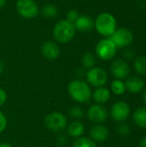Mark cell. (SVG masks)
Returning <instances> with one entry per match:
<instances>
[{"instance_id": "obj_1", "label": "cell", "mask_w": 146, "mask_h": 147, "mask_svg": "<svg viewBox=\"0 0 146 147\" xmlns=\"http://www.w3.org/2000/svg\"><path fill=\"white\" fill-rule=\"evenodd\" d=\"M67 91L70 97L77 103H86L91 99V88L83 79L76 78L71 80L67 86Z\"/></svg>"}, {"instance_id": "obj_2", "label": "cell", "mask_w": 146, "mask_h": 147, "mask_svg": "<svg viewBox=\"0 0 146 147\" xmlns=\"http://www.w3.org/2000/svg\"><path fill=\"white\" fill-rule=\"evenodd\" d=\"M76 34V28L73 22L66 19L59 21L53 27L52 36L57 43L66 44L71 42Z\"/></svg>"}, {"instance_id": "obj_3", "label": "cell", "mask_w": 146, "mask_h": 147, "mask_svg": "<svg viewBox=\"0 0 146 147\" xmlns=\"http://www.w3.org/2000/svg\"><path fill=\"white\" fill-rule=\"evenodd\" d=\"M95 28L100 35L109 38L117 29L116 19L112 14L102 12L99 14L95 20Z\"/></svg>"}, {"instance_id": "obj_4", "label": "cell", "mask_w": 146, "mask_h": 147, "mask_svg": "<svg viewBox=\"0 0 146 147\" xmlns=\"http://www.w3.org/2000/svg\"><path fill=\"white\" fill-rule=\"evenodd\" d=\"M67 117L61 112L54 111L46 115L44 119V125L46 129L51 132L60 134L65 131L68 125Z\"/></svg>"}, {"instance_id": "obj_5", "label": "cell", "mask_w": 146, "mask_h": 147, "mask_svg": "<svg viewBox=\"0 0 146 147\" xmlns=\"http://www.w3.org/2000/svg\"><path fill=\"white\" fill-rule=\"evenodd\" d=\"M117 47L109 38L101 40L96 46V55L103 61H109L114 58Z\"/></svg>"}, {"instance_id": "obj_6", "label": "cell", "mask_w": 146, "mask_h": 147, "mask_svg": "<svg viewBox=\"0 0 146 147\" xmlns=\"http://www.w3.org/2000/svg\"><path fill=\"white\" fill-rule=\"evenodd\" d=\"M85 78L89 85L95 88L105 86L108 81V75L106 70L97 66L89 69L86 71Z\"/></svg>"}, {"instance_id": "obj_7", "label": "cell", "mask_w": 146, "mask_h": 147, "mask_svg": "<svg viewBox=\"0 0 146 147\" xmlns=\"http://www.w3.org/2000/svg\"><path fill=\"white\" fill-rule=\"evenodd\" d=\"M15 9L24 19H33L40 14V9L34 0H17Z\"/></svg>"}, {"instance_id": "obj_8", "label": "cell", "mask_w": 146, "mask_h": 147, "mask_svg": "<svg viewBox=\"0 0 146 147\" xmlns=\"http://www.w3.org/2000/svg\"><path fill=\"white\" fill-rule=\"evenodd\" d=\"M109 39L114 42L117 48H126L133 43V34L128 28H117Z\"/></svg>"}, {"instance_id": "obj_9", "label": "cell", "mask_w": 146, "mask_h": 147, "mask_svg": "<svg viewBox=\"0 0 146 147\" xmlns=\"http://www.w3.org/2000/svg\"><path fill=\"white\" fill-rule=\"evenodd\" d=\"M86 116L93 124H102L108 117V111L104 105L95 103L88 109Z\"/></svg>"}, {"instance_id": "obj_10", "label": "cell", "mask_w": 146, "mask_h": 147, "mask_svg": "<svg viewBox=\"0 0 146 147\" xmlns=\"http://www.w3.org/2000/svg\"><path fill=\"white\" fill-rule=\"evenodd\" d=\"M131 113L130 106L124 101L115 102L110 109V115L116 122H124L129 117Z\"/></svg>"}, {"instance_id": "obj_11", "label": "cell", "mask_w": 146, "mask_h": 147, "mask_svg": "<svg viewBox=\"0 0 146 147\" xmlns=\"http://www.w3.org/2000/svg\"><path fill=\"white\" fill-rule=\"evenodd\" d=\"M110 71L112 75L115 78V79L123 80L130 75L131 68L128 63L125 59H114L110 66Z\"/></svg>"}, {"instance_id": "obj_12", "label": "cell", "mask_w": 146, "mask_h": 147, "mask_svg": "<svg viewBox=\"0 0 146 147\" xmlns=\"http://www.w3.org/2000/svg\"><path fill=\"white\" fill-rule=\"evenodd\" d=\"M89 139L96 143L105 142L109 137V131L103 124H94L89 129Z\"/></svg>"}, {"instance_id": "obj_13", "label": "cell", "mask_w": 146, "mask_h": 147, "mask_svg": "<svg viewBox=\"0 0 146 147\" xmlns=\"http://www.w3.org/2000/svg\"><path fill=\"white\" fill-rule=\"evenodd\" d=\"M41 53L48 60H55L60 55V48L56 41L46 40L41 46Z\"/></svg>"}, {"instance_id": "obj_14", "label": "cell", "mask_w": 146, "mask_h": 147, "mask_svg": "<svg viewBox=\"0 0 146 147\" xmlns=\"http://www.w3.org/2000/svg\"><path fill=\"white\" fill-rule=\"evenodd\" d=\"M125 85L128 92L131 94H138L144 90L145 83L144 79L139 76H131L126 78Z\"/></svg>"}, {"instance_id": "obj_15", "label": "cell", "mask_w": 146, "mask_h": 147, "mask_svg": "<svg viewBox=\"0 0 146 147\" xmlns=\"http://www.w3.org/2000/svg\"><path fill=\"white\" fill-rule=\"evenodd\" d=\"M76 30L80 32L88 33L95 28V20L87 15L79 16L78 18L73 22Z\"/></svg>"}, {"instance_id": "obj_16", "label": "cell", "mask_w": 146, "mask_h": 147, "mask_svg": "<svg viewBox=\"0 0 146 147\" xmlns=\"http://www.w3.org/2000/svg\"><path fill=\"white\" fill-rule=\"evenodd\" d=\"M65 130L69 137L76 140L83 135L85 131V127L81 121H72L71 122L68 123Z\"/></svg>"}, {"instance_id": "obj_17", "label": "cell", "mask_w": 146, "mask_h": 147, "mask_svg": "<svg viewBox=\"0 0 146 147\" xmlns=\"http://www.w3.org/2000/svg\"><path fill=\"white\" fill-rule=\"evenodd\" d=\"M111 97V91L109 89L105 86L96 88V90L92 92L91 98L96 104H102L108 102Z\"/></svg>"}, {"instance_id": "obj_18", "label": "cell", "mask_w": 146, "mask_h": 147, "mask_svg": "<svg viewBox=\"0 0 146 147\" xmlns=\"http://www.w3.org/2000/svg\"><path fill=\"white\" fill-rule=\"evenodd\" d=\"M133 120L139 128L146 129V106L139 107L133 112Z\"/></svg>"}, {"instance_id": "obj_19", "label": "cell", "mask_w": 146, "mask_h": 147, "mask_svg": "<svg viewBox=\"0 0 146 147\" xmlns=\"http://www.w3.org/2000/svg\"><path fill=\"white\" fill-rule=\"evenodd\" d=\"M59 9L58 7L53 3H46L40 9V14L47 19L54 18L58 16Z\"/></svg>"}, {"instance_id": "obj_20", "label": "cell", "mask_w": 146, "mask_h": 147, "mask_svg": "<svg viewBox=\"0 0 146 147\" xmlns=\"http://www.w3.org/2000/svg\"><path fill=\"white\" fill-rule=\"evenodd\" d=\"M81 64L84 69H91L96 65V56L90 52H87L82 56Z\"/></svg>"}, {"instance_id": "obj_21", "label": "cell", "mask_w": 146, "mask_h": 147, "mask_svg": "<svg viewBox=\"0 0 146 147\" xmlns=\"http://www.w3.org/2000/svg\"><path fill=\"white\" fill-rule=\"evenodd\" d=\"M133 68L135 71L140 76H146V57L139 56L134 59Z\"/></svg>"}, {"instance_id": "obj_22", "label": "cell", "mask_w": 146, "mask_h": 147, "mask_svg": "<svg viewBox=\"0 0 146 147\" xmlns=\"http://www.w3.org/2000/svg\"><path fill=\"white\" fill-rule=\"evenodd\" d=\"M110 91L115 96H122L126 91L125 82L120 79H114L111 84Z\"/></svg>"}, {"instance_id": "obj_23", "label": "cell", "mask_w": 146, "mask_h": 147, "mask_svg": "<svg viewBox=\"0 0 146 147\" xmlns=\"http://www.w3.org/2000/svg\"><path fill=\"white\" fill-rule=\"evenodd\" d=\"M72 147H97V145L89 137L82 136L74 140Z\"/></svg>"}, {"instance_id": "obj_24", "label": "cell", "mask_w": 146, "mask_h": 147, "mask_svg": "<svg viewBox=\"0 0 146 147\" xmlns=\"http://www.w3.org/2000/svg\"><path fill=\"white\" fill-rule=\"evenodd\" d=\"M68 114H69L70 117L73 121H80L85 115V113H84L83 109L81 107H79V106H73V107H71L69 109Z\"/></svg>"}, {"instance_id": "obj_25", "label": "cell", "mask_w": 146, "mask_h": 147, "mask_svg": "<svg viewBox=\"0 0 146 147\" xmlns=\"http://www.w3.org/2000/svg\"><path fill=\"white\" fill-rule=\"evenodd\" d=\"M117 133L120 136H127L131 133V128H130L129 125L123 123V122H120L119 124V126L117 127Z\"/></svg>"}, {"instance_id": "obj_26", "label": "cell", "mask_w": 146, "mask_h": 147, "mask_svg": "<svg viewBox=\"0 0 146 147\" xmlns=\"http://www.w3.org/2000/svg\"><path fill=\"white\" fill-rule=\"evenodd\" d=\"M79 16V14L77 9H70L66 13V20H68L71 22H74Z\"/></svg>"}, {"instance_id": "obj_27", "label": "cell", "mask_w": 146, "mask_h": 147, "mask_svg": "<svg viewBox=\"0 0 146 147\" xmlns=\"http://www.w3.org/2000/svg\"><path fill=\"white\" fill-rule=\"evenodd\" d=\"M8 125V120L6 115L0 110V134L5 131Z\"/></svg>"}, {"instance_id": "obj_28", "label": "cell", "mask_w": 146, "mask_h": 147, "mask_svg": "<svg viewBox=\"0 0 146 147\" xmlns=\"http://www.w3.org/2000/svg\"><path fill=\"white\" fill-rule=\"evenodd\" d=\"M123 57L125 59V60H132L135 58V53L133 52V50L126 47L123 50Z\"/></svg>"}, {"instance_id": "obj_29", "label": "cell", "mask_w": 146, "mask_h": 147, "mask_svg": "<svg viewBox=\"0 0 146 147\" xmlns=\"http://www.w3.org/2000/svg\"><path fill=\"white\" fill-rule=\"evenodd\" d=\"M56 142H57V144H58L59 146H65L67 144V142H68V139H67V137H66L65 134H59L57 136Z\"/></svg>"}, {"instance_id": "obj_30", "label": "cell", "mask_w": 146, "mask_h": 147, "mask_svg": "<svg viewBox=\"0 0 146 147\" xmlns=\"http://www.w3.org/2000/svg\"><path fill=\"white\" fill-rule=\"evenodd\" d=\"M7 101V93L6 91L0 88V108H2Z\"/></svg>"}, {"instance_id": "obj_31", "label": "cell", "mask_w": 146, "mask_h": 147, "mask_svg": "<svg viewBox=\"0 0 146 147\" xmlns=\"http://www.w3.org/2000/svg\"><path fill=\"white\" fill-rule=\"evenodd\" d=\"M85 70H86V69H84L83 67H82V68H78V69L76 71V75H77V78L82 79L83 77H85L86 71H85Z\"/></svg>"}, {"instance_id": "obj_32", "label": "cell", "mask_w": 146, "mask_h": 147, "mask_svg": "<svg viewBox=\"0 0 146 147\" xmlns=\"http://www.w3.org/2000/svg\"><path fill=\"white\" fill-rule=\"evenodd\" d=\"M139 147H146V136L140 140L139 143Z\"/></svg>"}, {"instance_id": "obj_33", "label": "cell", "mask_w": 146, "mask_h": 147, "mask_svg": "<svg viewBox=\"0 0 146 147\" xmlns=\"http://www.w3.org/2000/svg\"><path fill=\"white\" fill-rule=\"evenodd\" d=\"M3 70H4V65H3V62L0 59V76H1V74L3 72Z\"/></svg>"}, {"instance_id": "obj_34", "label": "cell", "mask_w": 146, "mask_h": 147, "mask_svg": "<svg viewBox=\"0 0 146 147\" xmlns=\"http://www.w3.org/2000/svg\"><path fill=\"white\" fill-rule=\"evenodd\" d=\"M7 3V0H0V9H3Z\"/></svg>"}, {"instance_id": "obj_35", "label": "cell", "mask_w": 146, "mask_h": 147, "mask_svg": "<svg viewBox=\"0 0 146 147\" xmlns=\"http://www.w3.org/2000/svg\"><path fill=\"white\" fill-rule=\"evenodd\" d=\"M0 147H12V146L9 143L3 142V143H0Z\"/></svg>"}, {"instance_id": "obj_36", "label": "cell", "mask_w": 146, "mask_h": 147, "mask_svg": "<svg viewBox=\"0 0 146 147\" xmlns=\"http://www.w3.org/2000/svg\"><path fill=\"white\" fill-rule=\"evenodd\" d=\"M143 102L146 105V90H145V92L143 93Z\"/></svg>"}, {"instance_id": "obj_37", "label": "cell", "mask_w": 146, "mask_h": 147, "mask_svg": "<svg viewBox=\"0 0 146 147\" xmlns=\"http://www.w3.org/2000/svg\"><path fill=\"white\" fill-rule=\"evenodd\" d=\"M145 1H146V0H145Z\"/></svg>"}]
</instances>
